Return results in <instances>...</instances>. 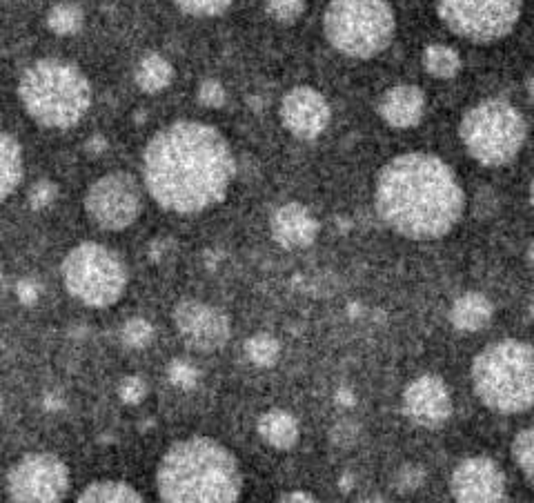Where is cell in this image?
Returning a JSON list of instances; mask_svg holds the SVG:
<instances>
[{"label":"cell","mask_w":534,"mask_h":503,"mask_svg":"<svg viewBox=\"0 0 534 503\" xmlns=\"http://www.w3.org/2000/svg\"><path fill=\"white\" fill-rule=\"evenodd\" d=\"M234 174L236 163L223 134L196 121L163 127L143 154L147 192L176 214H196L221 203Z\"/></svg>","instance_id":"6da1fadb"},{"label":"cell","mask_w":534,"mask_h":503,"mask_svg":"<svg viewBox=\"0 0 534 503\" xmlns=\"http://www.w3.org/2000/svg\"><path fill=\"white\" fill-rule=\"evenodd\" d=\"M374 205L381 221L414 241L441 239L461 219L466 196L439 156L412 152L379 172Z\"/></svg>","instance_id":"7a4b0ae2"},{"label":"cell","mask_w":534,"mask_h":503,"mask_svg":"<svg viewBox=\"0 0 534 503\" xmlns=\"http://www.w3.org/2000/svg\"><path fill=\"white\" fill-rule=\"evenodd\" d=\"M156 490L167 503H232L241 497L243 477L234 455L219 441L194 437L165 452Z\"/></svg>","instance_id":"3957f363"},{"label":"cell","mask_w":534,"mask_h":503,"mask_svg":"<svg viewBox=\"0 0 534 503\" xmlns=\"http://www.w3.org/2000/svg\"><path fill=\"white\" fill-rule=\"evenodd\" d=\"M18 96L36 123L67 130L87 114L92 87L81 69L58 58H43L21 78Z\"/></svg>","instance_id":"277c9868"},{"label":"cell","mask_w":534,"mask_h":503,"mask_svg":"<svg viewBox=\"0 0 534 503\" xmlns=\"http://www.w3.org/2000/svg\"><path fill=\"white\" fill-rule=\"evenodd\" d=\"M477 397L494 412L514 414L534 406V348L506 339L488 345L472 363Z\"/></svg>","instance_id":"5b68a950"},{"label":"cell","mask_w":534,"mask_h":503,"mask_svg":"<svg viewBox=\"0 0 534 503\" xmlns=\"http://www.w3.org/2000/svg\"><path fill=\"white\" fill-rule=\"evenodd\" d=\"M323 27L341 54L372 58L390 45L397 21L388 0H332Z\"/></svg>","instance_id":"8992f818"},{"label":"cell","mask_w":534,"mask_h":503,"mask_svg":"<svg viewBox=\"0 0 534 503\" xmlns=\"http://www.w3.org/2000/svg\"><path fill=\"white\" fill-rule=\"evenodd\" d=\"M461 141L481 165H506L526 141V121L508 101L490 98L463 116Z\"/></svg>","instance_id":"52a82bcc"},{"label":"cell","mask_w":534,"mask_h":503,"mask_svg":"<svg viewBox=\"0 0 534 503\" xmlns=\"http://www.w3.org/2000/svg\"><path fill=\"white\" fill-rule=\"evenodd\" d=\"M63 283L74 299L89 308H107L123 297L127 268L121 256L101 243H81L65 256Z\"/></svg>","instance_id":"ba28073f"},{"label":"cell","mask_w":534,"mask_h":503,"mask_svg":"<svg viewBox=\"0 0 534 503\" xmlns=\"http://www.w3.org/2000/svg\"><path fill=\"white\" fill-rule=\"evenodd\" d=\"M523 0H437L441 21L472 43L508 36L521 16Z\"/></svg>","instance_id":"9c48e42d"},{"label":"cell","mask_w":534,"mask_h":503,"mask_svg":"<svg viewBox=\"0 0 534 503\" xmlns=\"http://www.w3.org/2000/svg\"><path fill=\"white\" fill-rule=\"evenodd\" d=\"M69 486V470L65 463L38 452L16 461L7 472V497L23 503H54L65 497Z\"/></svg>","instance_id":"30bf717a"},{"label":"cell","mask_w":534,"mask_h":503,"mask_svg":"<svg viewBox=\"0 0 534 503\" xmlns=\"http://www.w3.org/2000/svg\"><path fill=\"white\" fill-rule=\"evenodd\" d=\"M85 210L101 228L121 232L141 214V187L132 174H107L87 190Z\"/></svg>","instance_id":"8fae6325"},{"label":"cell","mask_w":534,"mask_h":503,"mask_svg":"<svg viewBox=\"0 0 534 503\" xmlns=\"http://www.w3.org/2000/svg\"><path fill=\"white\" fill-rule=\"evenodd\" d=\"M176 330L194 350H219L230 339V319L203 301L185 299L174 310Z\"/></svg>","instance_id":"7c38bea8"},{"label":"cell","mask_w":534,"mask_h":503,"mask_svg":"<svg viewBox=\"0 0 534 503\" xmlns=\"http://www.w3.org/2000/svg\"><path fill=\"white\" fill-rule=\"evenodd\" d=\"M452 497L463 503H492L506 497V477L488 457H474L459 463L450 479Z\"/></svg>","instance_id":"4fadbf2b"},{"label":"cell","mask_w":534,"mask_h":503,"mask_svg":"<svg viewBox=\"0 0 534 503\" xmlns=\"http://www.w3.org/2000/svg\"><path fill=\"white\" fill-rule=\"evenodd\" d=\"M403 412L423 428H439L450 419L452 397L445 383L434 374H423L403 392Z\"/></svg>","instance_id":"5bb4252c"},{"label":"cell","mask_w":534,"mask_h":503,"mask_svg":"<svg viewBox=\"0 0 534 503\" xmlns=\"http://www.w3.org/2000/svg\"><path fill=\"white\" fill-rule=\"evenodd\" d=\"M281 121L296 138L312 141L330 123L328 101L312 87H294L281 103Z\"/></svg>","instance_id":"9a60e30c"},{"label":"cell","mask_w":534,"mask_h":503,"mask_svg":"<svg viewBox=\"0 0 534 503\" xmlns=\"http://www.w3.org/2000/svg\"><path fill=\"white\" fill-rule=\"evenodd\" d=\"M316 234H319V223L314 221L308 207L288 203L272 214V236L283 248H308L314 243Z\"/></svg>","instance_id":"2e32d148"},{"label":"cell","mask_w":534,"mask_h":503,"mask_svg":"<svg viewBox=\"0 0 534 503\" xmlns=\"http://www.w3.org/2000/svg\"><path fill=\"white\" fill-rule=\"evenodd\" d=\"M425 98L419 87L414 85H397L383 94L379 103V114L388 125L399 127H414L423 116Z\"/></svg>","instance_id":"e0dca14e"},{"label":"cell","mask_w":534,"mask_h":503,"mask_svg":"<svg viewBox=\"0 0 534 503\" xmlns=\"http://www.w3.org/2000/svg\"><path fill=\"white\" fill-rule=\"evenodd\" d=\"M492 319V303L479 292H468L452 303L450 321L461 332H477Z\"/></svg>","instance_id":"ac0fdd59"},{"label":"cell","mask_w":534,"mask_h":503,"mask_svg":"<svg viewBox=\"0 0 534 503\" xmlns=\"http://www.w3.org/2000/svg\"><path fill=\"white\" fill-rule=\"evenodd\" d=\"M259 435L276 450H290L299 441V423L285 410H270L259 419Z\"/></svg>","instance_id":"d6986e66"},{"label":"cell","mask_w":534,"mask_h":503,"mask_svg":"<svg viewBox=\"0 0 534 503\" xmlns=\"http://www.w3.org/2000/svg\"><path fill=\"white\" fill-rule=\"evenodd\" d=\"M23 181V150L12 134L0 138V196L9 199Z\"/></svg>","instance_id":"ffe728a7"},{"label":"cell","mask_w":534,"mask_h":503,"mask_svg":"<svg viewBox=\"0 0 534 503\" xmlns=\"http://www.w3.org/2000/svg\"><path fill=\"white\" fill-rule=\"evenodd\" d=\"M174 69L161 54H147L136 67V85L147 94H156L172 83Z\"/></svg>","instance_id":"44dd1931"},{"label":"cell","mask_w":534,"mask_h":503,"mask_svg":"<svg viewBox=\"0 0 534 503\" xmlns=\"http://www.w3.org/2000/svg\"><path fill=\"white\" fill-rule=\"evenodd\" d=\"M78 501H81V503H87V501L138 503V501H143V497L138 495V492L130 486V483H125V481H96V483H92V486H87L81 492V497H78Z\"/></svg>","instance_id":"7402d4cb"},{"label":"cell","mask_w":534,"mask_h":503,"mask_svg":"<svg viewBox=\"0 0 534 503\" xmlns=\"http://www.w3.org/2000/svg\"><path fill=\"white\" fill-rule=\"evenodd\" d=\"M423 67L428 69L434 78H452L459 72L461 61L454 49L445 45H430L423 54Z\"/></svg>","instance_id":"603a6c76"},{"label":"cell","mask_w":534,"mask_h":503,"mask_svg":"<svg viewBox=\"0 0 534 503\" xmlns=\"http://www.w3.org/2000/svg\"><path fill=\"white\" fill-rule=\"evenodd\" d=\"M279 341L270 334H254L245 341V354L254 366L259 368H272L276 361H279Z\"/></svg>","instance_id":"cb8c5ba5"},{"label":"cell","mask_w":534,"mask_h":503,"mask_svg":"<svg viewBox=\"0 0 534 503\" xmlns=\"http://www.w3.org/2000/svg\"><path fill=\"white\" fill-rule=\"evenodd\" d=\"M47 25L52 32L61 36L76 34L83 27V12L72 3H61L52 7V12L47 14Z\"/></svg>","instance_id":"d4e9b609"},{"label":"cell","mask_w":534,"mask_h":503,"mask_svg":"<svg viewBox=\"0 0 534 503\" xmlns=\"http://www.w3.org/2000/svg\"><path fill=\"white\" fill-rule=\"evenodd\" d=\"M152 337H154V330H152L150 321H145L141 317L130 319L121 328V341L127 345V348H132V350L145 348V345L152 341Z\"/></svg>","instance_id":"484cf974"},{"label":"cell","mask_w":534,"mask_h":503,"mask_svg":"<svg viewBox=\"0 0 534 503\" xmlns=\"http://www.w3.org/2000/svg\"><path fill=\"white\" fill-rule=\"evenodd\" d=\"M512 457L526 475H534V428L523 430L521 435H517L512 443Z\"/></svg>","instance_id":"4316f807"},{"label":"cell","mask_w":534,"mask_h":503,"mask_svg":"<svg viewBox=\"0 0 534 503\" xmlns=\"http://www.w3.org/2000/svg\"><path fill=\"white\" fill-rule=\"evenodd\" d=\"M267 14L279 23H294L303 14L305 0H265Z\"/></svg>","instance_id":"83f0119b"},{"label":"cell","mask_w":534,"mask_h":503,"mask_svg":"<svg viewBox=\"0 0 534 503\" xmlns=\"http://www.w3.org/2000/svg\"><path fill=\"white\" fill-rule=\"evenodd\" d=\"M176 5L190 16H221L232 0H176Z\"/></svg>","instance_id":"f1b7e54d"},{"label":"cell","mask_w":534,"mask_h":503,"mask_svg":"<svg viewBox=\"0 0 534 503\" xmlns=\"http://www.w3.org/2000/svg\"><path fill=\"white\" fill-rule=\"evenodd\" d=\"M167 374H170V381L174 383V386L183 388V390L194 388L196 381H199V372H196L190 363H185V361H174L170 370H167Z\"/></svg>","instance_id":"f546056e"},{"label":"cell","mask_w":534,"mask_h":503,"mask_svg":"<svg viewBox=\"0 0 534 503\" xmlns=\"http://www.w3.org/2000/svg\"><path fill=\"white\" fill-rule=\"evenodd\" d=\"M56 194L58 187L52 181H38L32 187V192H29V205H32L34 210H45V207L54 203Z\"/></svg>","instance_id":"4dcf8cb0"},{"label":"cell","mask_w":534,"mask_h":503,"mask_svg":"<svg viewBox=\"0 0 534 503\" xmlns=\"http://www.w3.org/2000/svg\"><path fill=\"white\" fill-rule=\"evenodd\" d=\"M118 392H121V399L125 403H132V406H136V403H141L145 399L147 388H145L143 379H138V377H125L121 381V388H118Z\"/></svg>","instance_id":"1f68e13d"},{"label":"cell","mask_w":534,"mask_h":503,"mask_svg":"<svg viewBox=\"0 0 534 503\" xmlns=\"http://www.w3.org/2000/svg\"><path fill=\"white\" fill-rule=\"evenodd\" d=\"M199 101L207 107H221L225 103V90L219 81H205L199 90Z\"/></svg>","instance_id":"d6a6232c"},{"label":"cell","mask_w":534,"mask_h":503,"mask_svg":"<svg viewBox=\"0 0 534 503\" xmlns=\"http://www.w3.org/2000/svg\"><path fill=\"white\" fill-rule=\"evenodd\" d=\"M423 470L419 466H414V463H410V466H403L401 472L397 475V486L403 490V492H412L417 490L421 483H423Z\"/></svg>","instance_id":"836d02e7"},{"label":"cell","mask_w":534,"mask_h":503,"mask_svg":"<svg viewBox=\"0 0 534 503\" xmlns=\"http://www.w3.org/2000/svg\"><path fill=\"white\" fill-rule=\"evenodd\" d=\"M356 435H359V428L352 421H341L336 423L332 430V443L334 446H352Z\"/></svg>","instance_id":"e575fe53"},{"label":"cell","mask_w":534,"mask_h":503,"mask_svg":"<svg viewBox=\"0 0 534 503\" xmlns=\"http://www.w3.org/2000/svg\"><path fill=\"white\" fill-rule=\"evenodd\" d=\"M14 292H16L18 301L25 303V305H32V303L38 301V297H41V288H38V285L34 281H29V279L18 281Z\"/></svg>","instance_id":"d590c367"},{"label":"cell","mask_w":534,"mask_h":503,"mask_svg":"<svg viewBox=\"0 0 534 503\" xmlns=\"http://www.w3.org/2000/svg\"><path fill=\"white\" fill-rule=\"evenodd\" d=\"M105 150H107V141H105L103 136H94L92 141L87 143V152H89V154H101V152H105Z\"/></svg>","instance_id":"8d00e7d4"},{"label":"cell","mask_w":534,"mask_h":503,"mask_svg":"<svg viewBox=\"0 0 534 503\" xmlns=\"http://www.w3.org/2000/svg\"><path fill=\"white\" fill-rule=\"evenodd\" d=\"M281 501H314L310 492H290V495H283Z\"/></svg>","instance_id":"74e56055"},{"label":"cell","mask_w":534,"mask_h":503,"mask_svg":"<svg viewBox=\"0 0 534 503\" xmlns=\"http://www.w3.org/2000/svg\"><path fill=\"white\" fill-rule=\"evenodd\" d=\"M336 401H339L341 406H352V403H354V394L350 390L343 388V390L336 392Z\"/></svg>","instance_id":"f35d334b"},{"label":"cell","mask_w":534,"mask_h":503,"mask_svg":"<svg viewBox=\"0 0 534 503\" xmlns=\"http://www.w3.org/2000/svg\"><path fill=\"white\" fill-rule=\"evenodd\" d=\"M61 406H63V401H61V399L52 397V394H47V397H45V408H47V410H58Z\"/></svg>","instance_id":"ab89813d"},{"label":"cell","mask_w":534,"mask_h":503,"mask_svg":"<svg viewBox=\"0 0 534 503\" xmlns=\"http://www.w3.org/2000/svg\"><path fill=\"white\" fill-rule=\"evenodd\" d=\"M528 259H530V263H532V268H534V243L530 245V250H528Z\"/></svg>","instance_id":"60d3db41"},{"label":"cell","mask_w":534,"mask_h":503,"mask_svg":"<svg viewBox=\"0 0 534 503\" xmlns=\"http://www.w3.org/2000/svg\"><path fill=\"white\" fill-rule=\"evenodd\" d=\"M528 90H530V96L534 98V76L530 78V83H528Z\"/></svg>","instance_id":"b9f144b4"},{"label":"cell","mask_w":534,"mask_h":503,"mask_svg":"<svg viewBox=\"0 0 534 503\" xmlns=\"http://www.w3.org/2000/svg\"><path fill=\"white\" fill-rule=\"evenodd\" d=\"M530 196H532V203H534V179H532V185H530Z\"/></svg>","instance_id":"7bdbcfd3"},{"label":"cell","mask_w":534,"mask_h":503,"mask_svg":"<svg viewBox=\"0 0 534 503\" xmlns=\"http://www.w3.org/2000/svg\"><path fill=\"white\" fill-rule=\"evenodd\" d=\"M530 314H532V319H534V301H532V305H530Z\"/></svg>","instance_id":"ee69618b"}]
</instances>
